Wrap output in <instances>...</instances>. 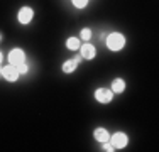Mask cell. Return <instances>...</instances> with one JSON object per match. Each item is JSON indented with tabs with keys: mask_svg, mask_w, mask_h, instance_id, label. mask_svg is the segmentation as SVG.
<instances>
[{
	"mask_svg": "<svg viewBox=\"0 0 159 152\" xmlns=\"http://www.w3.org/2000/svg\"><path fill=\"white\" fill-rule=\"evenodd\" d=\"M125 42H127V39L122 32H110L107 36V39H105V46H107V49H110L112 52L122 51V49L125 47Z\"/></svg>",
	"mask_w": 159,
	"mask_h": 152,
	"instance_id": "cell-1",
	"label": "cell"
},
{
	"mask_svg": "<svg viewBox=\"0 0 159 152\" xmlns=\"http://www.w3.org/2000/svg\"><path fill=\"white\" fill-rule=\"evenodd\" d=\"M93 96H95V100L98 101V103L107 105V103H110V101L113 100L115 93H113L110 88H107V86H100V88H97V90H95Z\"/></svg>",
	"mask_w": 159,
	"mask_h": 152,
	"instance_id": "cell-2",
	"label": "cell"
},
{
	"mask_svg": "<svg viewBox=\"0 0 159 152\" xmlns=\"http://www.w3.org/2000/svg\"><path fill=\"white\" fill-rule=\"evenodd\" d=\"M108 142L112 144L113 147L117 149H125V147L129 145V135L125 134V132H115V134H110V139H108Z\"/></svg>",
	"mask_w": 159,
	"mask_h": 152,
	"instance_id": "cell-3",
	"label": "cell"
},
{
	"mask_svg": "<svg viewBox=\"0 0 159 152\" xmlns=\"http://www.w3.org/2000/svg\"><path fill=\"white\" fill-rule=\"evenodd\" d=\"M32 19H34V9H32V7L24 5V7H20V9H19V12H17V22L20 25H29L32 22Z\"/></svg>",
	"mask_w": 159,
	"mask_h": 152,
	"instance_id": "cell-4",
	"label": "cell"
},
{
	"mask_svg": "<svg viewBox=\"0 0 159 152\" xmlns=\"http://www.w3.org/2000/svg\"><path fill=\"white\" fill-rule=\"evenodd\" d=\"M83 63V58L80 54H76L75 58H71V59H66V61H63V64H61V71L64 74H71V73H75V71L78 69V66Z\"/></svg>",
	"mask_w": 159,
	"mask_h": 152,
	"instance_id": "cell-5",
	"label": "cell"
},
{
	"mask_svg": "<svg viewBox=\"0 0 159 152\" xmlns=\"http://www.w3.org/2000/svg\"><path fill=\"white\" fill-rule=\"evenodd\" d=\"M7 59H9V64H12V66H19V64H22L25 61V52L22 47H12L9 51V56H7Z\"/></svg>",
	"mask_w": 159,
	"mask_h": 152,
	"instance_id": "cell-6",
	"label": "cell"
},
{
	"mask_svg": "<svg viewBox=\"0 0 159 152\" xmlns=\"http://www.w3.org/2000/svg\"><path fill=\"white\" fill-rule=\"evenodd\" d=\"M78 52H80V56H81L83 59H86V61H92V59L97 58V47L93 44H90V42H83L81 46H80Z\"/></svg>",
	"mask_w": 159,
	"mask_h": 152,
	"instance_id": "cell-7",
	"label": "cell"
},
{
	"mask_svg": "<svg viewBox=\"0 0 159 152\" xmlns=\"http://www.w3.org/2000/svg\"><path fill=\"white\" fill-rule=\"evenodd\" d=\"M19 76L20 73L17 71L16 66H12V64H7V66H2V78L5 79V81L9 83H16L19 79Z\"/></svg>",
	"mask_w": 159,
	"mask_h": 152,
	"instance_id": "cell-8",
	"label": "cell"
},
{
	"mask_svg": "<svg viewBox=\"0 0 159 152\" xmlns=\"http://www.w3.org/2000/svg\"><path fill=\"white\" fill-rule=\"evenodd\" d=\"M127 88V83L124 78H120V76H117V78L112 79V85H110V90L113 91L115 95H122L124 91Z\"/></svg>",
	"mask_w": 159,
	"mask_h": 152,
	"instance_id": "cell-9",
	"label": "cell"
},
{
	"mask_svg": "<svg viewBox=\"0 0 159 152\" xmlns=\"http://www.w3.org/2000/svg\"><path fill=\"white\" fill-rule=\"evenodd\" d=\"M93 139L97 140V142H107L108 139H110V132L107 130L105 127H95L93 128Z\"/></svg>",
	"mask_w": 159,
	"mask_h": 152,
	"instance_id": "cell-10",
	"label": "cell"
},
{
	"mask_svg": "<svg viewBox=\"0 0 159 152\" xmlns=\"http://www.w3.org/2000/svg\"><path fill=\"white\" fill-rule=\"evenodd\" d=\"M64 46H66V49H70V51H78L80 46H81V39H80L78 36H70L66 39V42H64Z\"/></svg>",
	"mask_w": 159,
	"mask_h": 152,
	"instance_id": "cell-11",
	"label": "cell"
},
{
	"mask_svg": "<svg viewBox=\"0 0 159 152\" xmlns=\"http://www.w3.org/2000/svg\"><path fill=\"white\" fill-rule=\"evenodd\" d=\"M92 36H93V30L90 29V27H83L81 30H80V39L81 41H85V42H88L90 39H92Z\"/></svg>",
	"mask_w": 159,
	"mask_h": 152,
	"instance_id": "cell-12",
	"label": "cell"
},
{
	"mask_svg": "<svg viewBox=\"0 0 159 152\" xmlns=\"http://www.w3.org/2000/svg\"><path fill=\"white\" fill-rule=\"evenodd\" d=\"M71 3H73L75 9L81 10V9H86V7H88L90 0H71Z\"/></svg>",
	"mask_w": 159,
	"mask_h": 152,
	"instance_id": "cell-13",
	"label": "cell"
},
{
	"mask_svg": "<svg viewBox=\"0 0 159 152\" xmlns=\"http://www.w3.org/2000/svg\"><path fill=\"white\" fill-rule=\"evenodd\" d=\"M16 68H17V71H19L20 74H27V73H29V64L25 63V61H24L22 64H19V66H16Z\"/></svg>",
	"mask_w": 159,
	"mask_h": 152,
	"instance_id": "cell-14",
	"label": "cell"
},
{
	"mask_svg": "<svg viewBox=\"0 0 159 152\" xmlns=\"http://www.w3.org/2000/svg\"><path fill=\"white\" fill-rule=\"evenodd\" d=\"M102 150H103V152H113V150H115V147H113L112 144L107 140V142H102Z\"/></svg>",
	"mask_w": 159,
	"mask_h": 152,
	"instance_id": "cell-15",
	"label": "cell"
},
{
	"mask_svg": "<svg viewBox=\"0 0 159 152\" xmlns=\"http://www.w3.org/2000/svg\"><path fill=\"white\" fill-rule=\"evenodd\" d=\"M2 61H3V54H2V51H0V64H2Z\"/></svg>",
	"mask_w": 159,
	"mask_h": 152,
	"instance_id": "cell-16",
	"label": "cell"
},
{
	"mask_svg": "<svg viewBox=\"0 0 159 152\" xmlns=\"http://www.w3.org/2000/svg\"><path fill=\"white\" fill-rule=\"evenodd\" d=\"M3 41V32H0V42Z\"/></svg>",
	"mask_w": 159,
	"mask_h": 152,
	"instance_id": "cell-17",
	"label": "cell"
},
{
	"mask_svg": "<svg viewBox=\"0 0 159 152\" xmlns=\"http://www.w3.org/2000/svg\"><path fill=\"white\" fill-rule=\"evenodd\" d=\"M0 76H2V66H0Z\"/></svg>",
	"mask_w": 159,
	"mask_h": 152,
	"instance_id": "cell-18",
	"label": "cell"
}]
</instances>
